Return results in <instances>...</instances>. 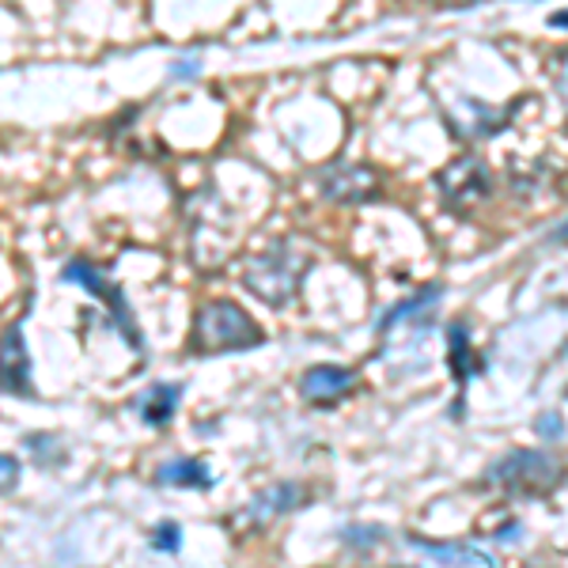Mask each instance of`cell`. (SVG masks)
<instances>
[{
	"mask_svg": "<svg viewBox=\"0 0 568 568\" xmlns=\"http://www.w3.org/2000/svg\"><path fill=\"white\" fill-rule=\"evenodd\" d=\"M265 334L258 329L251 315L232 304V300H213L197 311L194 334H190V349L197 356H216V353H243L262 345Z\"/></svg>",
	"mask_w": 568,
	"mask_h": 568,
	"instance_id": "cell-1",
	"label": "cell"
},
{
	"mask_svg": "<svg viewBox=\"0 0 568 568\" xmlns=\"http://www.w3.org/2000/svg\"><path fill=\"white\" fill-rule=\"evenodd\" d=\"M311 270V254L296 251L292 243H277L273 251L258 254V258L246 262L243 284L270 307H288L296 300L304 273Z\"/></svg>",
	"mask_w": 568,
	"mask_h": 568,
	"instance_id": "cell-2",
	"label": "cell"
},
{
	"mask_svg": "<svg viewBox=\"0 0 568 568\" xmlns=\"http://www.w3.org/2000/svg\"><path fill=\"white\" fill-rule=\"evenodd\" d=\"M561 463L549 452H530V447L508 452L500 463L489 466V485H497L508 497H549L561 485Z\"/></svg>",
	"mask_w": 568,
	"mask_h": 568,
	"instance_id": "cell-3",
	"label": "cell"
},
{
	"mask_svg": "<svg viewBox=\"0 0 568 568\" xmlns=\"http://www.w3.org/2000/svg\"><path fill=\"white\" fill-rule=\"evenodd\" d=\"M61 281L80 284V288L91 292V296H95L99 304H106L110 307V326H114L118 334H122L136 353L144 349V337H141V329H136V323H133L130 300H125V292L118 288L114 281H106L103 273H99L91 262H69L65 270H61Z\"/></svg>",
	"mask_w": 568,
	"mask_h": 568,
	"instance_id": "cell-4",
	"label": "cell"
},
{
	"mask_svg": "<svg viewBox=\"0 0 568 568\" xmlns=\"http://www.w3.org/2000/svg\"><path fill=\"white\" fill-rule=\"evenodd\" d=\"M318 190L337 205H368L379 197L383 182L372 168H361V163H329L318 175Z\"/></svg>",
	"mask_w": 568,
	"mask_h": 568,
	"instance_id": "cell-5",
	"label": "cell"
},
{
	"mask_svg": "<svg viewBox=\"0 0 568 568\" xmlns=\"http://www.w3.org/2000/svg\"><path fill=\"white\" fill-rule=\"evenodd\" d=\"M436 186H439V194L452 201V205H474V201L489 197L493 179H489V171H485V163L478 160V155H463V160L447 163V168L439 171Z\"/></svg>",
	"mask_w": 568,
	"mask_h": 568,
	"instance_id": "cell-6",
	"label": "cell"
},
{
	"mask_svg": "<svg viewBox=\"0 0 568 568\" xmlns=\"http://www.w3.org/2000/svg\"><path fill=\"white\" fill-rule=\"evenodd\" d=\"M353 383L356 375L349 368H342V364H315L300 379V394H304L311 406H337L353 390Z\"/></svg>",
	"mask_w": 568,
	"mask_h": 568,
	"instance_id": "cell-7",
	"label": "cell"
},
{
	"mask_svg": "<svg viewBox=\"0 0 568 568\" xmlns=\"http://www.w3.org/2000/svg\"><path fill=\"white\" fill-rule=\"evenodd\" d=\"M0 368H4V390L16 394V398H31V356H27V342H23V326L8 323L4 329V353H0Z\"/></svg>",
	"mask_w": 568,
	"mask_h": 568,
	"instance_id": "cell-8",
	"label": "cell"
},
{
	"mask_svg": "<svg viewBox=\"0 0 568 568\" xmlns=\"http://www.w3.org/2000/svg\"><path fill=\"white\" fill-rule=\"evenodd\" d=\"M406 546L417 549V554H425V557H433V561H439V565H481V568L497 565L489 549L470 546V542H463V546L459 542H428V538H414V535H409Z\"/></svg>",
	"mask_w": 568,
	"mask_h": 568,
	"instance_id": "cell-9",
	"label": "cell"
},
{
	"mask_svg": "<svg viewBox=\"0 0 568 568\" xmlns=\"http://www.w3.org/2000/svg\"><path fill=\"white\" fill-rule=\"evenodd\" d=\"M179 402H182V387H179V383H152L149 390H141V398H136L133 406H136V414L144 417V425L163 428V425H171Z\"/></svg>",
	"mask_w": 568,
	"mask_h": 568,
	"instance_id": "cell-10",
	"label": "cell"
},
{
	"mask_svg": "<svg viewBox=\"0 0 568 568\" xmlns=\"http://www.w3.org/2000/svg\"><path fill=\"white\" fill-rule=\"evenodd\" d=\"M296 500H300L296 485H273V489H265L251 500V508L243 511V519L246 524L262 527V524H270V519H277V516H284V511L296 508Z\"/></svg>",
	"mask_w": 568,
	"mask_h": 568,
	"instance_id": "cell-11",
	"label": "cell"
},
{
	"mask_svg": "<svg viewBox=\"0 0 568 568\" xmlns=\"http://www.w3.org/2000/svg\"><path fill=\"white\" fill-rule=\"evenodd\" d=\"M439 296H444L439 288H425V292H417V296L402 300L398 307H390V311H387V318L379 323V334H390V329H394V326H402V323H409V326H428V311H433V307L439 304Z\"/></svg>",
	"mask_w": 568,
	"mask_h": 568,
	"instance_id": "cell-12",
	"label": "cell"
},
{
	"mask_svg": "<svg viewBox=\"0 0 568 568\" xmlns=\"http://www.w3.org/2000/svg\"><path fill=\"white\" fill-rule=\"evenodd\" d=\"M155 481L160 485H179V489H213V470L209 463L201 459H175V463H163L155 470Z\"/></svg>",
	"mask_w": 568,
	"mask_h": 568,
	"instance_id": "cell-13",
	"label": "cell"
},
{
	"mask_svg": "<svg viewBox=\"0 0 568 568\" xmlns=\"http://www.w3.org/2000/svg\"><path fill=\"white\" fill-rule=\"evenodd\" d=\"M447 345H452V353H447V364H452V375L459 387H466V383L474 379V375L481 372V361L474 356L470 349V334H466L463 323L447 326Z\"/></svg>",
	"mask_w": 568,
	"mask_h": 568,
	"instance_id": "cell-14",
	"label": "cell"
},
{
	"mask_svg": "<svg viewBox=\"0 0 568 568\" xmlns=\"http://www.w3.org/2000/svg\"><path fill=\"white\" fill-rule=\"evenodd\" d=\"M27 452L34 455V463H39V466H61V463H65V452L58 447V439L45 436V433L27 436Z\"/></svg>",
	"mask_w": 568,
	"mask_h": 568,
	"instance_id": "cell-15",
	"label": "cell"
},
{
	"mask_svg": "<svg viewBox=\"0 0 568 568\" xmlns=\"http://www.w3.org/2000/svg\"><path fill=\"white\" fill-rule=\"evenodd\" d=\"M342 542L349 546V549H372V546L383 542V527H375V524H353V527L342 530Z\"/></svg>",
	"mask_w": 568,
	"mask_h": 568,
	"instance_id": "cell-16",
	"label": "cell"
},
{
	"mask_svg": "<svg viewBox=\"0 0 568 568\" xmlns=\"http://www.w3.org/2000/svg\"><path fill=\"white\" fill-rule=\"evenodd\" d=\"M152 546L160 549V554H171L175 557L182 549V527L175 524V519H168V524H160L152 530Z\"/></svg>",
	"mask_w": 568,
	"mask_h": 568,
	"instance_id": "cell-17",
	"label": "cell"
},
{
	"mask_svg": "<svg viewBox=\"0 0 568 568\" xmlns=\"http://www.w3.org/2000/svg\"><path fill=\"white\" fill-rule=\"evenodd\" d=\"M554 88H557V95H561V103L568 106V50L554 58Z\"/></svg>",
	"mask_w": 568,
	"mask_h": 568,
	"instance_id": "cell-18",
	"label": "cell"
},
{
	"mask_svg": "<svg viewBox=\"0 0 568 568\" xmlns=\"http://www.w3.org/2000/svg\"><path fill=\"white\" fill-rule=\"evenodd\" d=\"M535 428H538V436H546V439H554V436H561V433H565V425H561V417H557V414L542 417Z\"/></svg>",
	"mask_w": 568,
	"mask_h": 568,
	"instance_id": "cell-19",
	"label": "cell"
},
{
	"mask_svg": "<svg viewBox=\"0 0 568 568\" xmlns=\"http://www.w3.org/2000/svg\"><path fill=\"white\" fill-rule=\"evenodd\" d=\"M4 493L16 489V481H20V463H16V455H4Z\"/></svg>",
	"mask_w": 568,
	"mask_h": 568,
	"instance_id": "cell-20",
	"label": "cell"
},
{
	"mask_svg": "<svg viewBox=\"0 0 568 568\" xmlns=\"http://www.w3.org/2000/svg\"><path fill=\"white\" fill-rule=\"evenodd\" d=\"M549 27H557V31H568V8H557V12L549 16Z\"/></svg>",
	"mask_w": 568,
	"mask_h": 568,
	"instance_id": "cell-21",
	"label": "cell"
},
{
	"mask_svg": "<svg viewBox=\"0 0 568 568\" xmlns=\"http://www.w3.org/2000/svg\"><path fill=\"white\" fill-rule=\"evenodd\" d=\"M201 65H197V61H182V65H175V72H179V77H186V72H197Z\"/></svg>",
	"mask_w": 568,
	"mask_h": 568,
	"instance_id": "cell-22",
	"label": "cell"
},
{
	"mask_svg": "<svg viewBox=\"0 0 568 568\" xmlns=\"http://www.w3.org/2000/svg\"><path fill=\"white\" fill-rule=\"evenodd\" d=\"M554 240H568V224H565V227H557V235H554Z\"/></svg>",
	"mask_w": 568,
	"mask_h": 568,
	"instance_id": "cell-23",
	"label": "cell"
}]
</instances>
